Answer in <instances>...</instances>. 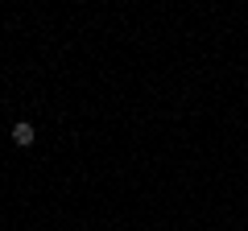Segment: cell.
<instances>
[{"mask_svg": "<svg viewBox=\"0 0 248 231\" xmlns=\"http://www.w3.org/2000/svg\"><path fill=\"white\" fill-rule=\"evenodd\" d=\"M9 136H13V144H21V149H25V144H33V136H37V128L29 124V120H17V124L9 128Z\"/></svg>", "mask_w": 248, "mask_h": 231, "instance_id": "cell-1", "label": "cell"}]
</instances>
